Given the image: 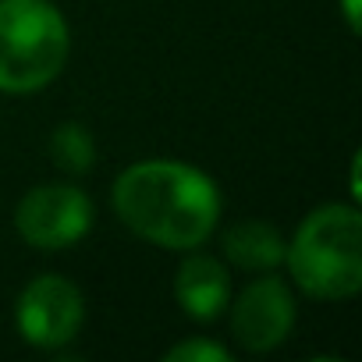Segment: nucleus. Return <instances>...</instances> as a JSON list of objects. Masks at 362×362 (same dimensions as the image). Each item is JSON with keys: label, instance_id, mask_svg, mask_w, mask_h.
I'll list each match as a JSON object with an SVG mask.
<instances>
[{"label": "nucleus", "instance_id": "obj_1", "mask_svg": "<svg viewBox=\"0 0 362 362\" xmlns=\"http://www.w3.org/2000/svg\"><path fill=\"white\" fill-rule=\"evenodd\" d=\"M114 210L128 231L163 249H196L221 221V192L181 160H142L114 185Z\"/></svg>", "mask_w": 362, "mask_h": 362}, {"label": "nucleus", "instance_id": "obj_2", "mask_svg": "<svg viewBox=\"0 0 362 362\" xmlns=\"http://www.w3.org/2000/svg\"><path fill=\"white\" fill-rule=\"evenodd\" d=\"M295 284L327 302L351 298L362 288V217L355 206L313 210L284 249Z\"/></svg>", "mask_w": 362, "mask_h": 362}, {"label": "nucleus", "instance_id": "obj_3", "mask_svg": "<svg viewBox=\"0 0 362 362\" xmlns=\"http://www.w3.org/2000/svg\"><path fill=\"white\" fill-rule=\"evenodd\" d=\"M68 61V25L50 0H0V89L36 93Z\"/></svg>", "mask_w": 362, "mask_h": 362}, {"label": "nucleus", "instance_id": "obj_4", "mask_svg": "<svg viewBox=\"0 0 362 362\" xmlns=\"http://www.w3.org/2000/svg\"><path fill=\"white\" fill-rule=\"evenodd\" d=\"M18 235L40 252H61L93 228V203L71 185H40L15 210Z\"/></svg>", "mask_w": 362, "mask_h": 362}, {"label": "nucleus", "instance_id": "obj_5", "mask_svg": "<svg viewBox=\"0 0 362 362\" xmlns=\"http://www.w3.org/2000/svg\"><path fill=\"white\" fill-rule=\"evenodd\" d=\"M86 316V302L82 291L57 274H40L33 277L22 295H18V309H15V323L22 330V337L36 348H61L68 344Z\"/></svg>", "mask_w": 362, "mask_h": 362}, {"label": "nucleus", "instance_id": "obj_6", "mask_svg": "<svg viewBox=\"0 0 362 362\" xmlns=\"http://www.w3.org/2000/svg\"><path fill=\"white\" fill-rule=\"evenodd\" d=\"M295 327V298L284 281L259 277L231 305V334L249 351L277 348Z\"/></svg>", "mask_w": 362, "mask_h": 362}, {"label": "nucleus", "instance_id": "obj_7", "mask_svg": "<svg viewBox=\"0 0 362 362\" xmlns=\"http://www.w3.org/2000/svg\"><path fill=\"white\" fill-rule=\"evenodd\" d=\"M174 295L185 316L192 320H217L231 302L228 270L214 256H189L174 277Z\"/></svg>", "mask_w": 362, "mask_h": 362}, {"label": "nucleus", "instance_id": "obj_8", "mask_svg": "<svg viewBox=\"0 0 362 362\" xmlns=\"http://www.w3.org/2000/svg\"><path fill=\"white\" fill-rule=\"evenodd\" d=\"M284 249L288 242L267 221H242L224 231V252L242 270H274L277 263H284Z\"/></svg>", "mask_w": 362, "mask_h": 362}, {"label": "nucleus", "instance_id": "obj_9", "mask_svg": "<svg viewBox=\"0 0 362 362\" xmlns=\"http://www.w3.org/2000/svg\"><path fill=\"white\" fill-rule=\"evenodd\" d=\"M50 156H54V163L61 170L86 174L93 167V160H96V142H93V135H89L86 124L68 121V124L54 128V135H50Z\"/></svg>", "mask_w": 362, "mask_h": 362}, {"label": "nucleus", "instance_id": "obj_10", "mask_svg": "<svg viewBox=\"0 0 362 362\" xmlns=\"http://www.w3.org/2000/svg\"><path fill=\"white\" fill-rule=\"evenodd\" d=\"M163 358L167 362H231V351L217 341H181Z\"/></svg>", "mask_w": 362, "mask_h": 362}, {"label": "nucleus", "instance_id": "obj_11", "mask_svg": "<svg viewBox=\"0 0 362 362\" xmlns=\"http://www.w3.org/2000/svg\"><path fill=\"white\" fill-rule=\"evenodd\" d=\"M341 8H344V22L351 33H358V0H341Z\"/></svg>", "mask_w": 362, "mask_h": 362}]
</instances>
